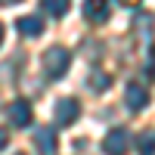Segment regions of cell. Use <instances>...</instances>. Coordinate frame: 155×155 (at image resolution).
Returning a JSON list of instances; mask_svg holds the SVG:
<instances>
[{"label": "cell", "mask_w": 155, "mask_h": 155, "mask_svg": "<svg viewBox=\"0 0 155 155\" xmlns=\"http://www.w3.org/2000/svg\"><path fill=\"white\" fill-rule=\"evenodd\" d=\"M68 65H71V53H68L65 47H50L47 53L41 56V68L50 78H62V74L68 71Z\"/></svg>", "instance_id": "1"}, {"label": "cell", "mask_w": 155, "mask_h": 155, "mask_svg": "<svg viewBox=\"0 0 155 155\" xmlns=\"http://www.w3.org/2000/svg\"><path fill=\"white\" fill-rule=\"evenodd\" d=\"M34 146H37V152L53 155V152H56V134L50 130V127H41V130L34 134Z\"/></svg>", "instance_id": "8"}, {"label": "cell", "mask_w": 155, "mask_h": 155, "mask_svg": "<svg viewBox=\"0 0 155 155\" xmlns=\"http://www.w3.org/2000/svg\"><path fill=\"white\" fill-rule=\"evenodd\" d=\"M127 146H130V134H127L124 127H112V130L106 134V140H102L106 155H124Z\"/></svg>", "instance_id": "3"}, {"label": "cell", "mask_w": 155, "mask_h": 155, "mask_svg": "<svg viewBox=\"0 0 155 155\" xmlns=\"http://www.w3.org/2000/svg\"><path fill=\"white\" fill-rule=\"evenodd\" d=\"M124 106H127V112H143L149 106V90L143 84H127V90H124Z\"/></svg>", "instance_id": "4"}, {"label": "cell", "mask_w": 155, "mask_h": 155, "mask_svg": "<svg viewBox=\"0 0 155 155\" xmlns=\"http://www.w3.org/2000/svg\"><path fill=\"white\" fill-rule=\"evenodd\" d=\"M118 3H121V6H140L143 0H118Z\"/></svg>", "instance_id": "13"}, {"label": "cell", "mask_w": 155, "mask_h": 155, "mask_svg": "<svg viewBox=\"0 0 155 155\" xmlns=\"http://www.w3.org/2000/svg\"><path fill=\"white\" fill-rule=\"evenodd\" d=\"M84 19L93 25L109 22V0H84Z\"/></svg>", "instance_id": "6"}, {"label": "cell", "mask_w": 155, "mask_h": 155, "mask_svg": "<svg viewBox=\"0 0 155 155\" xmlns=\"http://www.w3.org/2000/svg\"><path fill=\"white\" fill-rule=\"evenodd\" d=\"M140 155H152V130L140 137Z\"/></svg>", "instance_id": "11"}, {"label": "cell", "mask_w": 155, "mask_h": 155, "mask_svg": "<svg viewBox=\"0 0 155 155\" xmlns=\"http://www.w3.org/2000/svg\"><path fill=\"white\" fill-rule=\"evenodd\" d=\"M0 44H3V25H0Z\"/></svg>", "instance_id": "15"}, {"label": "cell", "mask_w": 155, "mask_h": 155, "mask_svg": "<svg viewBox=\"0 0 155 155\" xmlns=\"http://www.w3.org/2000/svg\"><path fill=\"white\" fill-rule=\"evenodd\" d=\"M16 155H22V152H16Z\"/></svg>", "instance_id": "16"}, {"label": "cell", "mask_w": 155, "mask_h": 155, "mask_svg": "<svg viewBox=\"0 0 155 155\" xmlns=\"http://www.w3.org/2000/svg\"><path fill=\"white\" fill-rule=\"evenodd\" d=\"M6 115H9V124L12 127H28L31 124V106H28V99H12L9 109H6Z\"/></svg>", "instance_id": "5"}, {"label": "cell", "mask_w": 155, "mask_h": 155, "mask_svg": "<svg viewBox=\"0 0 155 155\" xmlns=\"http://www.w3.org/2000/svg\"><path fill=\"white\" fill-rule=\"evenodd\" d=\"M9 3H19V0H0V6H9Z\"/></svg>", "instance_id": "14"}, {"label": "cell", "mask_w": 155, "mask_h": 155, "mask_svg": "<svg viewBox=\"0 0 155 155\" xmlns=\"http://www.w3.org/2000/svg\"><path fill=\"white\" fill-rule=\"evenodd\" d=\"M16 31L25 37H37V34H44V19L41 16H22V19H16Z\"/></svg>", "instance_id": "7"}, {"label": "cell", "mask_w": 155, "mask_h": 155, "mask_svg": "<svg viewBox=\"0 0 155 155\" xmlns=\"http://www.w3.org/2000/svg\"><path fill=\"white\" fill-rule=\"evenodd\" d=\"M68 6H71V0H41V9H47L53 19L65 16V12H68Z\"/></svg>", "instance_id": "10"}, {"label": "cell", "mask_w": 155, "mask_h": 155, "mask_svg": "<svg viewBox=\"0 0 155 155\" xmlns=\"http://www.w3.org/2000/svg\"><path fill=\"white\" fill-rule=\"evenodd\" d=\"M78 118H81V102H78L74 96H62V99L56 102V109H53V121H56L59 127H68V124H74Z\"/></svg>", "instance_id": "2"}, {"label": "cell", "mask_w": 155, "mask_h": 155, "mask_svg": "<svg viewBox=\"0 0 155 155\" xmlns=\"http://www.w3.org/2000/svg\"><path fill=\"white\" fill-rule=\"evenodd\" d=\"M6 143H9V134H6V130H0V149H6Z\"/></svg>", "instance_id": "12"}, {"label": "cell", "mask_w": 155, "mask_h": 155, "mask_svg": "<svg viewBox=\"0 0 155 155\" xmlns=\"http://www.w3.org/2000/svg\"><path fill=\"white\" fill-rule=\"evenodd\" d=\"M87 87L93 90V93H106V90L112 87V78H109L106 71H93V74L87 78Z\"/></svg>", "instance_id": "9"}]
</instances>
